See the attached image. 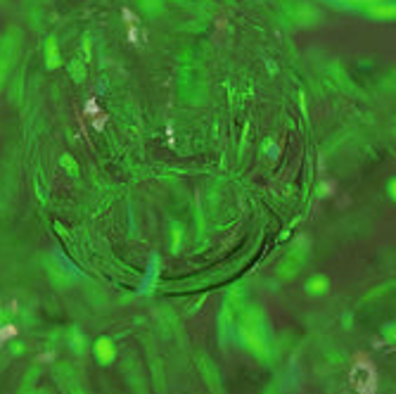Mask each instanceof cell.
Listing matches in <instances>:
<instances>
[{
	"instance_id": "6",
	"label": "cell",
	"mask_w": 396,
	"mask_h": 394,
	"mask_svg": "<svg viewBox=\"0 0 396 394\" xmlns=\"http://www.w3.org/2000/svg\"><path fill=\"white\" fill-rule=\"evenodd\" d=\"M12 335H17V328H12V325L0 330V337H12Z\"/></svg>"
},
{
	"instance_id": "1",
	"label": "cell",
	"mask_w": 396,
	"mask_h": 394,
	"mask_svg": "<svg viewBox=\"0 0 396 394\" xmlns=\"http://www.w3.org/2000/svg\"><path fill=\"white\" fill-rule=\"evenodd\" d=\"M349 380H351L353 389L358 394H375L377 392V373L370 361L365 358H356V363L351 366V373H349Z\"/></svg>"
},
{
	"instance_id": "3",
	"label": "cell",
	"mask_w": 396,
	"mask_h": 394,
	"mask_svg": "<svg viewBox=\"0 0 396 394\" xmlns=\"http://www.w3.org/2000/svg\"><path fill=\"white\" fill-rule=\"evenodd\" d=\"M90 119H93V128H95V131H102V128L107 126V121H109L107 112H98L95 117H90Z\"/></svg>"
},
{
	"instance_id": "4",
	"label": "cell",
	"mask_w": 396,
	"mask_h": 394,
	"mask_svg": "<svg viewBox=\"0 0 396 394\" xmlns=\"http://www.w3.org/2000/svg\"><path fill=\"white\" fill-rule=\"evenodd\" d=\"M126 38H128V43L138 45V38H140V34H138V24H128V29H126Z\"/></svg>"
},
{
	"instance_id": "2",
	"label": "cell",
	"mask_w": 396,
	"mask_h": 394,
	"mask_svg": "<svg viewBox=\"0 0 396 394\" xmlns=\"http://www.w3.org/2000/svg\"><path fill=\"white\" fill-rule=\"evenodd\" d=\"M98 112H102V107L98 105V100H95V98L86 100V105H83V117H95Z\"/></svg>"
},
{
	"instance_id": "5",
	"label": "cell",
	"mask_w": 396,
	"mask_h": 394,
	"mask_svg": "<svg viewBox=\"0 0 396 394\" xmlns=\"http://www.w3.org/2000/svg\"><path fill=\"white\" fill-rule=\"evenodd\" d=\"M121 17L126 19V27H128V24H138V15H135V12H133L131 8H124V10H121Z\"/></svg>"
}]
</instances>
